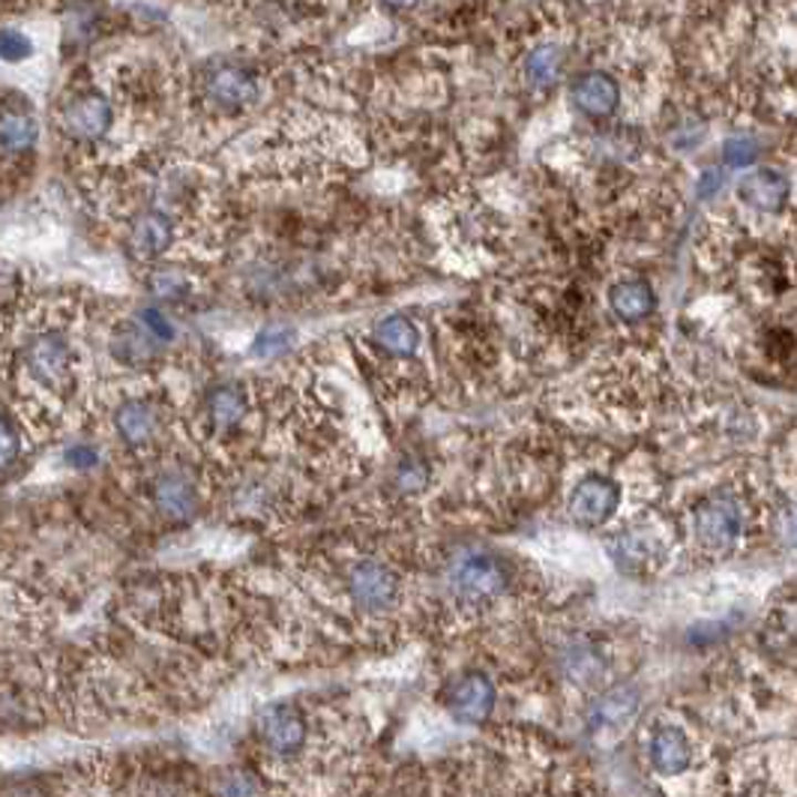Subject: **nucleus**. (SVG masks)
<instances>
[{"instance_id":"obj_1","label":"nucleus","mask_w":797,"mask_h":797,"mask_svg":"<svg viewBox=\"0 0 797 797\" xmlns=\"http://www.w3.org/2000/svg\"><path fill=\"white\" fill-rule=\"evenodd\" d=\"M453 588L468 603H491L507 588V567L489 552H470L453 567Z\"/></svg>"},{"instance_id":"obj_2","label":"nucleus","mask_w":797,"mask_h":797,"mask_svg":"<svg viewBox=\"0 0 797 797\" xmlns=\"http://www.w3.org/2000/svg\"><path fill=\"white\" fill-rule=\"evenodd\" d=\"M348 588L363 612H390L398 600L396 572L379 561H360L348 572Z\"/></svg>"},{"instance_id":"obj_3","label":"nucleus","mask_w":797,"mask_h":797,"mask_svg":"<svg viewBox=\"0 0 797 797\" xmlns=\"http://www.w3.org/2000/svg\"><path fill=\"white\" fill-rule=\"evenodd\" d=\"M621 504V486L609 477H584L570 495V519L584 528H600L612 519Z\"/></svg>"},{"instance_id":"obj_4","label":"nucleus","mask_w":797,"mask_h":797,"mask_svg":"<svg viewBox=\"0 0 797 797\" xmlns=\"http://www.w3.org/2000/svg\"><path fill=\"white\" fill-rule=\"evenodd\" d=\"M258 728H261L258 735H261V741H265V746L273 756H297V753L303 749V744H307V716L300 714L297 707H267L265 714H261Z\"/></svg>"},{"instance_id":"obj_5","label":"nucleus","mask_w":797,"mask_h":797,"mask_svg":"<svg viewBox=\"0 0 797 797\" xmlns=\"http://www.w3.org/2000/svg\"><path fill=\"white\" fill-rule=\"evenodd\" d=\"M114 123L112 103L103 93H82L63 112V133L79 142H100Z\"/></svg>"},{"instance_id":"obj_6","label":"nucleus","mask_w":797,"mask_h":797,"mask_svg":"<svg viewBox=\"0 0 797 797\" xmlns=\"http://www.w3.org/2000/svg\"><path fill=\"white\" fill-rule=\"evenodd\" d=\"M24 363L33 379L54 387L70 379V342L61 333H40L24 348Z\"/></svg>"},{"instance_id":"obj_7","label":"nucleus","mask_w":797,"mask_h":797,"mask_svg":"<svg viewBox=\"0 0 797 797\" xmlns=\"http://www.w3.org/2000/svg\"><path fill=\"white\" fill-rule=\"evenodd\" d=\"M741 534V507L732 498H711L698 507L695 537L707 549H728Z\"/></svg>"},{"instance_id":"obj_8","label":"nucleus","mask_w":797,"mask_h":797,"mask_svg":"<svg viewBox=\"0 0 797 797\" xmlns=\"http://www.w3.org/2000/svg\"><path fill=\"white\" fill-rule=\"evenodd\" d=\"M495 684L483 672H468L462 675L451 690L447 707L459 723L477 726L483 720H489L491 707H495Z\"/></svg>"},{"instance_id":"obj_9","label":"nucleus","mask_w":797,"mask_h":797,"mask_svg":"<svg viewBox=\"0 0 797 797\" xmlns=\"http://www.w3.org/2000/svg\"><path fill=\"white\" fill-rule=\"evenodd\" d=\"M207 93L219 108H228V112H240V108H249L256 105L258 93V79L244 66H235V63H226L214 70V75L207 79Z\"/></svg>"},{"instance_id":"obj_10","label":"nucleus","mask_w":797,"mask_h":797,"mask_svg":"<svg viewBox=\"0 0 797 797\" xmlns=\"http://www.w3.org/2000/svg\"><path fill=\"white\" fill-rule=\"evenodd\" d=\"M572 103L593 121H603V117H612L621 103V87L605 72H584L572 84Z\"/></svg>"},{"instance_id":"obj_11","label":"nucleus","mask_w":797,"mask_h":797,"mask_svg":"<svg viewBox=\"0 0 797 797\" xmlns=\"http://www.w3.org/2000/svg\"><path fill=\"white\" fill-rule=\"evenodd\" d=\"M174 244V226L172 219L159 210H147L133 222L130 228V249L135 258L142 261H156L163 258Z\"/></svg>"},{"instance_id":"obj_12","label":"nucleus","mask_w":797,"mask_h":797,"mask_svg":"<svg viewBox=\"0 0 797 797\" xmlns=\"http://www.w3.org/2000/svg\"><path fill=\"white\" fill-rule=\"evenodd\" d=\"M114 429L130 447H144L159 432V414L147 398H126L114 414Z\"/></svg>"},{"instance_id":"obj_13","label":"nucleus","mask_w":797,"mask_h":797,"mask_svg":"<svg viewBox=\"0 0 797 797\" xmlns=\"http://www.w3.org/2000/svg\"><path fill=\"white\" fill-rule=\"evenodd\" d=\"M154 504L156 510L168 519H193L198 513V491L189 483V477L172 470V474H163L154 483Z\"/></svg>"},{"instance_id":"obj_14","label":"nucleus","mask_w":797,"mask_h":797,"mask_svg":"<svg viewBox=\"0 0 797 797\" xmlns=\"http://www.w3.org/2000/svg\"><path fill=\"white\" fill-rule=\"evenodd\" d=\"M690 741L681 728L675 726H663L656 728V735L651 737V765L663 774V777H675V774H684L690 767Z\"/></svg>"},{"instance_id":"obj_15","label":"nucleus","mask_w":797,"mask_h":797,"mask_svg":"<svg viewBox=\"0 0 797 797\" xmlns=\"http://www.w3.org/2000/svg\"><path fill=\"white\" fill-rule=\"evenodd\" d=\"M609 307H612V312L621 321L635 324V321H644L654 312L656 294L644 279H624V282H618L609 291Z\"/></svg>"},{"instance_id":"obj_16","label":"nucleus","mask_w":797,"mask_h":797,"mask_svg":"<svg viewBox=\"0 0 797 797\" xmlns=\"http://www.w3.org/2000/svg\"><path fill=\"white\" fill-rule=\"evenodd\" d=\"M741 198L746 205L756 207V210H765V214H774L779 207L788 201V180L779 172H753L741 184Z\"/></svg>"},{"instance_id":"obj_17","label":"nucleus","mask_w":797,"mask_h":797,"mask_svg":"<svg viewBox=\"0 0 797 797\" xmlns=\"http://www.w3.org/2000/svg\"><path fill=\"white\" fill-rule=\"evenodd\" d=\"M156 345H163V342H156L138 321H135V324L126 321V328H123L121 333H114L112 354L114 360H121L123 366L142 369L156 358Z\"/></svg>"},{"instance_id":"obj_18","label":"nucleus","mask_w":797,"mask_h":797,"mask_svg":"<svg viewBox=\"0 0 797 797\" xmlns=\"http://www.w3.org/2000/svg\"><path fill=\"white\" fill-rule=\"evenodd\" d=\"M375 342L390 358L405 360L420 348V330L411 318L387 315L379 324V330H375Z\"/></svg>"},{"instance_id":"obj_19","label":"nucleus","mask_w":797,"mask_h":797,"mask_svg":"<svg viewBox=\"0 0 797 797\" xmlns=\"http://www.w3.org/2000/svg\"><path fill=\"white\" fill-rule=\"evenodd\" d=\"M207 411H210V420H214L216 426H235V423L246 417L249 398H246L240 384H222V387H216L210 393Z\"/></svg>"},{"instance_id":"obj_20","label":"nucleus","mask_w":797,"mask_h":797,"mask_svg":"<svg viewBox=\"0 0 797 797\" xmlns=\"http://www.w3.org/2000/svg\"><path fill=\"white\" fill-rule=\"evenodd\" d=\"M612 555L618 567H624V570H642L644 563H651V558H654V540L644 531L618 534L612 542Z\"/></svg>"},{"instance_id":"obj_21","label":"nucleus","mask_w":797,"mask_h":797,"mask_svg":"<svg viewBox=\"0 0 797 797\" xmlns=\"http://www.w3.org/2000/svg\"><path fill=\"white\" fill-rule=\"evenodd\" d=\"M0 138H3V151L7 154H21L37 142V123L31 112H12L10 105L3 108V123H0Z\"/></svg>"},{"instance_id":"obj_22","label":"nucleus","mask_w":797,"mask_h":797,"mask_svg":"<svg viewBox=\"0 0 797 797\" xmlns=\"http://www.w3.org/2000/svg\"><path fill=\"white\" fill-rule=\"evenodd\" d=\"M561 49L558 45H540V49H534L528 54V61H525V75H528V82L534 87H552L558 82V75H561Z\"/></svg>"},{"instance_id":"obj_23","label":"nucleus","mask_w":797,"mask_h":797,"mask_svg":"<svg viewBox=\"0 0 797 797\" xmlns=\"http://www.w3.org/2000/svg\"><path fill=\"white\" fill-rule=\"evenodd\" d=\"M635 711H639V693L635 690H612L600 698L593 720L603 723V726H624L627 720H633Z\"/></svg>"},{"instance_id":"obj_24","label":"nucleus","mask_w":797,"mask_h":797,"mask_svg":"<svg viewBox=\"0 0 797 797\" xmlns=\"http://www.w3.org/2000/svg\"><path fill=\"white\" fill-rule=\"evenodd\" d=\"M147 288L156 300H184L189 294V279L180 270H156Z\"/></svg>"},{"instance_id":"obj_25","label":"nucleus","mask_w":797,"mask_h":797,"mask_svg":"<svg viewBox=\"0 0 797 797\" xmlns=\"http://www.w3.org/2000/svg\"><path fill=\"white\" fill-rule=\"evenodd\" d=\"M291 342H294V330L286 328V324H273V328H265L258 333L256 354H261V358H277Z\"/></svg>"},{"instance_id":"obj_26","label":"nucleus","mask_w":797,"mask_h":797,"mask_svg":"<svg viewBox=\"0 0 797 797\" xmlns=\"http://www.w3.org/2000/svg\"><path fill=\"white\" fill-rule=\"evenodd\" d=\"M756 156L758 144L753 142V138H746V135L728 138L726 147H723V159H726V165H732V168H746V165L756 163Z\"/></svg>"},{"instance_id":"obj_27","label":"nucleus","mask_w":797,"mask_h":797,"mask_svg":"<svg viewBox=\"0 0 797 797\" xmlns=\"http://www.w3.org/2000/svg\"><path fill=\"white\" fill-rule=\"evenodd\" d=\"M138 324H142L151 337L156 339V342H172L174 339V324L165 318L163 309H156V307H147L138 312V318H135Z\"/></svg>"},{"instance_id":"obj_28","label":"nucleus","mask_w":797,"mask_h":797,"mask_svg":"<svg viewBox=\"0 0 797 797\" xmlns=\"http://www.w3.org/2000/svg\"><path fill=\"white\" fill-rule=\"evenodd\" d=\"M0 49H3V61H28L33 54V42L31 37H24L21 31H12V28H7L3 31V37H0Z\"/></svg>"},{"instance_id":"obj_29","label":"nucleus","mask_w":797,"mask_h":797,"mask_svg":"<svg viewBox=\"0 0 797 797\" xmlns=\"http://www.w3.org/2000/svg\"><path fill=\"white\" fill-rule=\"evenodd\" d=\"M426 480H429V474H426L423 465H414V462H408V465H402V468H398V489L420 491L423 486H426Z\"/></svg>"},{"instance_id":"obj_30","label":"nucleus","mask_w":797,"mask_h":797,"mask_svg":"<svg viewBox=\"0 0 797 797\" xmlns=\"http://www.w3.org/2000/svg\"><path fill=\"white\" fill-rule=\"evenodd\" d=\"M63 462H66V465L75 470H87V468H93L96 462H100V456H96V451L87 447V444H72L70 451L63 453Z\"/></svg>"},{"instance_id":"obj_31","label":"nucleus","mask_w":797,"mask_h":797,"mask_svg":"<svg viewBox=\"0 0 797 797\" xmlns=\"http://www.w3.org/2000/svg\"><path fill=\"white\" fill-rule=\"evenodd\" d=\"M720 186H723V174L716 172V168H711V172L702 174V180H698V195L707 198V195H714Z\"/></svg>"},{"instance_id":"obj_32","label":"nucleus","mask_w":797,"mask_h":797,"mask_svg":"<svg viewBox=\"0 0 797 797\" xmlns=\"http://www.w3.org/2000/svg\"><path fill=\"white\" fill-rule=\"evenodd\" d=\"M387 10H408V7H414L417 0H381Z\"/></svg>"}]
</instances>
